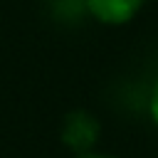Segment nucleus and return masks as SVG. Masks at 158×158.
I'll return each instance as SVG.
<instances>
[{
  "label": "nucleus",
  "mask_w": 158,
  "mask_h": 158,
  "mask_svg": "<svg viewBox=\"0 0 158 158\" xmlns=\"http://www.w3.org/2000/svg\"><path fill=\"white\" fill-rule=\"evenodd\" d=\"M99 141V121L77 109L72 114L64 116V123H62V143L74 151V153H89Z\"/></svg>",
  "instance_id": "f257e3e1"
},
{
  "label": "nucleus",
  "mask_w": 158,
  "mask_h": 158,
  "mask_svg": "<svg viewBox=\"0 0 158 158\" xmlns=\"http://www.w3.org/2000/svg\"><path fill=\"white\" fill-rule=\"evenodd\" d=\"M84 2L86 10L106 25H121L131 20L143 5V0H84Z\"/></svg>",
  "instance_id": "f03ea898"
},
{
  "label": "nucleus",
  "mask_w": 158,
  "mask_h": 158,
  "mask_svg": "<svg viewBox=\"0 0 158 158\" xmlns=\"http://www.w3.org/2000/svg\"><path fill=\"white\" fill-rule=\"evenodd\" d=\"M151 116L158 126V81L153 84V91H151Z\"/></svg>",
  "instance_id": "7ed1b4c3"
},
{
  "label": "nucleus",
  "mask_w": 158,
  "mask_h": 158,
  "mask_svg": "<svg viewBox=\"0 0 158 158\" xmlns=\"http://www.w3.org/2000/svg\"><path fill=\"white\" fill-rule=\"evenodd\" d=\"M77 158H114V156H104V153H94V151H89V153H79Z\"/></svg>",
  "instance_id": "20e7f679"
}]
</instances>
